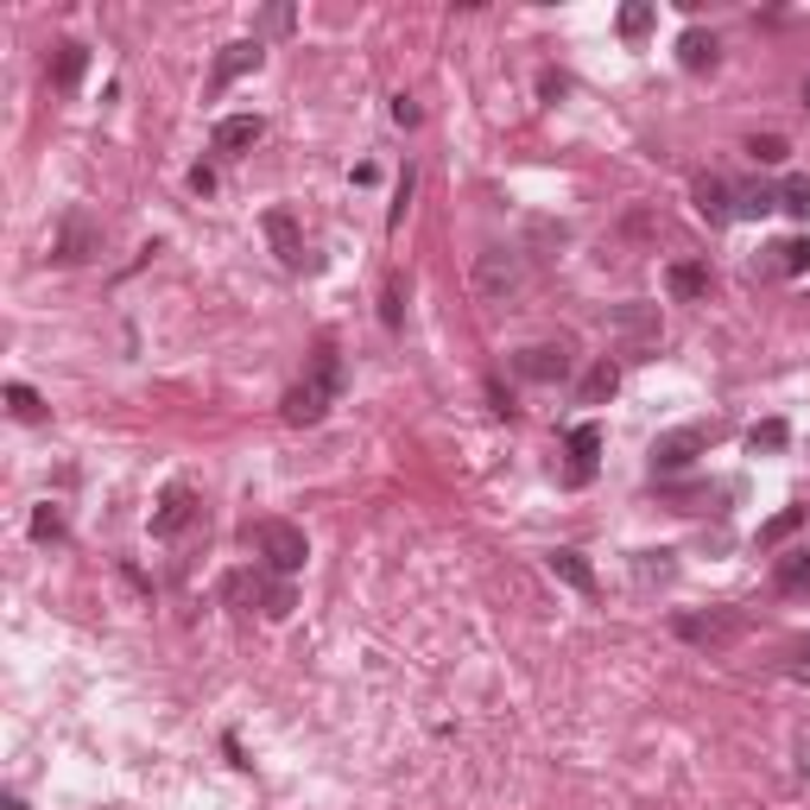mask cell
<instances>
[{"label":"cell","instance_id":"obj_1","mask_svg":"<svg viewBox=\"0 0 810 810\" xmlns=\"http://www.w3.org/2000/svg\"><path fill=\"white\" fill-rule=\"evenodd\" d=\"M336 393H342V354H336V342H317L310 374L278 399V418H285V425H324L329 405H336Z\"/></svg>","mask_w":810,"mask_h":810},{"label":"cell","instance_id":"obj_2","mask_svg":"<svg viewBox=\"0 0 810 810\" xmlns=\"http://www.w3.org/2000/svg\"><path fill=\"white\" fill-rule=\"evenodd\" d=\"M253 545H260V557H266L273 577H298L304 557H310V545H304V532L292 526V519H260V526H253Z\"/></svg>","mask_w":810,"mask_h":810},{"label":"cell","instance_id":"obj_3","mask_svg":"<svg viewBox=\"0 0 810 810\" xmlns=\"http://www.w3.org/2000/svg\"><path fill=\"white\" fill-rule=\"evenodd\" d=\"M526 285V266H519V253H506V248H488L475 260V292L488 304H506L513 292Z\"/></svg>","mask_w":810,"mask_h":810},{"label":"cell","instance_id":"obj_4","mask_svg":"<svg viewBox=\"0 0 810 810\" xmlns=\"http://www.w3.org/2000/svg\"><path fill=\"white\" fill-rule=\"evenodd\" d=\"M741 614L734 608H709V614H671V633L678 639H690V646H729V639H741Z\"/></svg>","mask_w":810,"mask_h":810},{"label":"cell","instance_id":"obj_5","mask_svg":"<svg viewBox=\"0 0 810 810\" xmlns=\"http://www.w3.org/2000/svg\"><path fill=\"white\" fill-rule=\"evenodd\" d=\"M570 368H577L570 342H532V349L513 354V374H519V380H538V386H557V380H570Z\"/></svg>","mask_w":810,"mask_h":810},{"label":"cell","instance_id":"obj_6","mask_svg":"<svg viewBox=\"0 0 810 810\" xmlns=\"http://www.w3.org/2000/svg\"><path fill=\"white\" fill-rule=\"evenodd\" d=\"M709 450V430L703 425H683V430H665L653 444V475H678V469H690L697 456Z\"/></svg>","mask_w":810,"mask_h":810},{"label":"cell","instance_id":"obj_7","mask_svg":"<svg viewBox=\"0 0 810 810\" xmlns=\"http://www.w3.org/2000/svg\"><path fill=\"white\" fill-rule=\"evenodd\" d=\"M96 253H101V228L89 222V209H70V216H64V234L51 241V260H57V266H83V260H96Z\"/></svg>","mask_w":810,"mask_h":810},{"label":"cell","instance_id":"obj_8","mask_svg":"<svg viewBox=\"0 0 810 810\" xmlns=\"http://www.w3.org/2000/svg\"><path fill=\"white\" fill-rule=\"evenodd\" d=\"M563 481L570 488H589L595 481V469H602V425H577L570 437H563Z\"/></svg>","mask_w":810,"mask_h":810},{"label":"cell","instance_id":"obj_9","mask_svg":"<svg viewBox=\"0 0 810 810\" xmlns=\"http://www.w3.org/2000/svg\"><path fill=\"white\" fill-rule=\"evenodd\" d=\"M190 519H197V488L172 481V488L158 494V506H152V538H177Z\"/></svg>","mask_w":810,"mask_h":810},{"label":"cell","instance_id":"obj_10","mask_svg":"<svg viewBox=\"0 0 810 810\" xmlns=\"http://www.w3.org/2000/svg\"><path fill=\"white\" fill-rule=\"evenodd\" d=\"M602 324L614 329V336H627L633 349H658V310L653 304H614V310H602Z\"/></svg>","mask_w":810,"mask_h":810},{"label":"cell","instance_id":"obj_11","mask_svg":"<svg viewBox=\"0 0 810 810\" xmlns=\"http://www.w3.org/2000/svg\"><path fill=\"white\" fill-rule=\"evenodd\" d=\"M754 273L759 278H798V273H810V241H804V234L773 241L766 253H754Z\"/></svg>","mask_w":810,"mask_h":810},{"label":"cell","instance_id":"obj_12","mask_svg":"<svg viewBox=\"0 0 810 810\" xmlns=\"http://www.w3.org/2000/svg\"><path fill=\"white\" fill-rule=\"evenodd\" d=\"M260 228H266V241H273L278 266H292V273H298L304 260H310V253H304V234H298V216H292V209H266V216H260Z\"/></svg>","mask_w":810,"mask_h":810},{"label":"cell","instance_id":"obj_13","mask_svg":"<svg viewBox=\"0 0 810 810\" xmlns=\"http://www.w3.org/2000/svg\"><path fill=\"white\" fill-rule=\"evenodd\" d=\"M690 202H697V216H703L709 228L734 222V190L722 177H697V184H690Z\"/></svg>","mask_w":810,"mask_h":810},{"label":"cell","instance_id":"obj_14","mask_svg":"<svg viewBox=\"0 0 810 810\" xmlns=\"http://www.w3.org/2000/svg\"><path fill=\"white\" fill-rule=\"evenodd\" d=\"M260 39H241V45H222L216 51V76H209V89H228L234 76H248V70H260Z\"/></svg>","mask_w":810,"mask_h":810},{"label":"cell","instance_id":"obj_15","mask_svg":"<svg viewBox=\"0 0 810 810\" xmlns=\"http://www.w3.org/2000/svg\"><path fill=\"white\" fill-rule=\"evenodd\" d=\"M266 140V121L260 114H228V121H216V152H248Z\"/></svg>","mask_w":810,"mask_h":810},{"label":"cell","instance_id":"obj_16","mask_svg":"<svg viewBox=\"0 0 810 810\" xmlns=\"http://www.w3.org/2000/svg\"><path fill=\"white\" fill-rule=\"evenodd\" d=\"M51 89H76L83 83V70H89V45H76V39H64V45L51 51Z\"/></svg>","mask_w":810,"mask_h":810},{"label":"cell","instance_id":"obj_17","mask_svg":"<svg viewBox=\"0 0 810 810\" xmlns=\"http://www.w3.org/2000/svg\"><path fill=\"white\" fill-rule=\"evenodd\" d=\"M266 589H273V582L253 577V570H228V577H222V602L228 608H260V614H266Z\"/></svg>","mask_w":810,"mask_h":810},{"label":"cell","instance_id":"obj_18","mask_svg":"<svg viewBox=\"0 0 810 810\" xmlns=\"http://www.w3.org/2000/svg\"><path fill=\"white\" fill-rule=\"evenodd\" d=\"M665 285H671V298L697 304V298H709V266L703 260H678V266L665 273Z\"/></svg>","mask_w":810,"mask_h":810},{"label":"cell","instance_id":"obj_19","mask_svg":"<svg viewBox=\"0 0 810 810\" xmlns=\"http://www.w3.org/2000/svg\"><path fill=\"white\" fill-rule=\"evenodd\" d=\"M551 577L570 582L577 595H595V570H589V557L582 551H551Z\"/></svg>","mask_w":810,"mask_h":810},{"label":"cell","instance_id":"obj_20","mask_svg":"<svg viewBox=\"0 0 810 810\" xmlns=\"http://www.w3.org/2000/svg\"><path fill=\"white\" fill-rule=\"evenodd\" d=\"M678 64H683V70H715V32L690 25V32L678 39Z\"/></svg>","mask_w":810,"mask_h":810},{"label":"cell","instance_id":"obj_21","mask_svg":"<svg viewBox=\"0 0 810 810\" xmlns=\"http://www.w3.org/2000/svg\"><path fill=\"white\" fill-rule=\"evenodd\" d=\"M614 386H621V368H614V361H595V368L582 374L577 399H582V405H602V399H614Z\"/></svg>","mask_w":810,"mask_h":810},{"label":"cell","instance_id":"obj_22","mask_svg":"<svg viewBox=\"0 0 810 810\" xmlns=\"http://www.w3.org/2000/svg\"><path fill=\"white\" fill-rule=\"evenodd\" d=\"M614 25H621V39H627V45H639V39H646V32L658 25V7H653V0H627Z\"/></svg>","mask_w":810,"mask_h":810},{"label":"cell","instance_id":"obj_23","mask_svg":"<svg viewBox=\"0 0 810 810\" xmlns=\"http://www.w3.org/2000/svg\"><path fill=\"white\" fill-rule=\"evenodd\" d=\"M773 209H779V190H773V184H747V190H734V216H747V222L773 216Z\"/></svg>","mask_w":810,"mask_h":810},{"label":"cell","instance_id":"obj_24","mask_svg":"<svg viewBox=\"0 0 810 810\" xmlns=\"http://www.w3.org/2000/svg\"><path fill=\"white\" fill-rule=\"evenodd\" d=\"M779 589H785V595H804V589H810V545L779 557Z\"/></svg>","mask_w":810,"mask_h":810},{"label":"cell","instance_id":"obj_25","mask_svg":"<svg viewBox=\"0 0 810 810\" xmlns=\"http://www.w3.org/2000/svg\"><path fill=\"white\" fill-rule=\"evenodd\" d=\"M804 526V506H785V513H773L766 526H759V551H773V545H785L791 532Z\"/></svg>","mask_w":810,"mask_h":810},{"label":"cell","instance_id":"obj_26","mask_svg":"<svg viewBox=\"0 0 810 810\" xmlns=\"http://www.w3.org/2000/svg\"><path fill=\"white\" fill-rule=\"evenodd\" d=\"M779 209H785V216H798V222H810V177L804 172L779 184Z\"/></svg>","mask_w":810,"mask_h":810},{"label":"cell","instance_id":"obj_27","mask_svg":"<svg viewBox=\"0 0 810 810\" xmlns=\"http://www.w3.org/2000/svg\"><path fill=\"white\" fill-rule=\"evenodd\" d=\"M785 437H791V430H785V418H766V425H754V430H747V450H766V456H773V450H785Z\"/></svg>","mask_w":810,"mask_h":810},{"label":"cell","instance_id":"obj_28","mask_svg":"<svg viewBox=\"0 0 810 810\" xmlns=\"http://www.w3.org/2000/svg\"><path fill=\"white\" fill-rule=\"evenodd\" d=\"M7 405H13L20 425H39V418H45V399H39L32 386H7Z\"/></svg>","mask_w":810,"mask_h":810},{"label":"cell","instance_id":"obj_29","mask_svg":"<svg viewBox=\"0 0 810 810\" xmlns=\"http://www.w3.org/2000/svg\"><path fill=\"white\" fill-rule=\"evenodd\" d=\"M380 324L386 329L405 324V278H386V292H380Z\"/></svg>","mask_w":810,"mask_h":810},{"label":"cell","instance_id":"obj_30","mask_svg":"<svg viewBox=\"0 0 810 810\" xmlns=\"http://www.w3.org/2000/svg\"><path fill=\"white\" fill-rule=\"evenodd\" d=\"M785 678H791V683H810V633H798V639L785 646Z\"/></svg>","mask_w":810,"mask_h":810},{"label":"cell","instance_id":"obj_31","mask_svg":"<svg viewBox=\"0 0 810 810\" xmlns=\"http://www.w3.org/2000/svg\"><path fill=\"white\" fill-rule=\"evenodd\" d=\"M747 152H754V165H785V158H791V146H785L779 133H754Z\"/></svg>","mask_w":810,"mask_h":810},{"label":"cell","instance_id":"obj_32","mask_svg":"<svg viewBox=\"0 0 810 810\" xmlns=\"http://www.w3.org/2000/svg\"><path fill=\"white\" fill-rule=\"evenodd\" d=\"M32 538H39V545H57V538H64V513H57V506H39V513H32Z\"/></svg>","mask_w":810,"mask_h":810},{"label":"cell","instance_id":"obj_33","mask_svg":"<svg viewBox=\"0 0 810 810\" xmlns=\"http://www.w3.org/2000/svg\"><path fill=\"white\" fill-rule=\"evenodd\" d=\"M412 184H418V177H412V165H405V172H399V190H393V216H386V228L405 222V209H412Z\"/></svg>","mask_w":810,"mask_h":810},{"label":"cell","instance_id":"obj_34","mask_svg":"<svg viewBox=\"0 0 810 810\" xmlns=\"http://www.w3.org/2000/svg\"><path fill=\"white\" fill-rule=\"evenodd\" d=\"M292 582H273V589H266V614H273V621H285V614H292Z\"/></svg>","mask_w":810,"mask_h":810},{"label":"cell","instance_id":"obj_35","mask_svg":"<svg viewBox=\"0 0 810 810\" xmlns=\"http://www.w3.org/2000/svg\"><path fill=\"white\" fill-rule=\"evenodd\" d=\"M393 121H399V127H418V101H412V96H393Z\"/></svg>","mask_w":810,"mask_h":810},{"label":"cell","instance_id":"obj_36","mask_svg":"<svg viewBox=\"0 0 810 810\" xmlns=\"http://www.w3.org/2000/svg\"><path fill=\"white\" fill-rule=\"evenodd\" d=\"M190 190H197V197H209V190H216V172H209V165H197V172H190Z\"/></svg>","mask_w":810,"mask_h":810},{"label":"cell","instance_id":"obj_37","mask_svg":"<svg viewBox=\"0 0 810 810\" xmlns=\"http://www.w3.org/2000/svg\"><path fill=\"white\" fill-rule=\"evenodd\" d=\"M804 101H810V76H804Z\"/></svg>","mask_w":810,"mask_h":810}]
</instances>
